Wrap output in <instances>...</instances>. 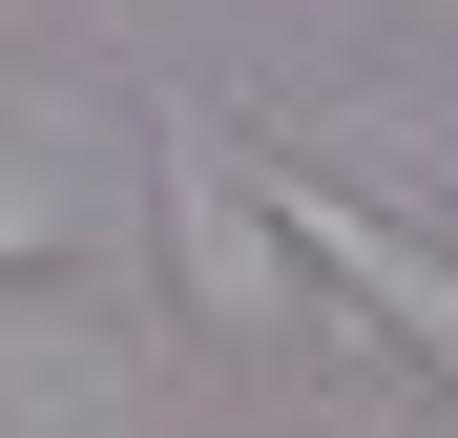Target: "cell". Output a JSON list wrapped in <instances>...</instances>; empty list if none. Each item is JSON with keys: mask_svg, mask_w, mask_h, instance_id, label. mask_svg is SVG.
I'll use <instances>...</instances> for the list:
<instances>
[{"mask_svg": "<svg viewBox=\"0 0 458 438\" xmlns=\"http://www.w3.org/2000/svg\"><path fill=\"white\" fill-rule=\"evenodd\" d=\"M146 230H167L188 334H334V313H313V271H292V251H271V209H250V146H229L208 105H146Z\"/></svg>", "mask_w": 458, "mask_h": 438, "instance_id": "obj_1", "label": "cell"}, {"mask_svg": "<svg viewBox=\"0 0 458 438\" xmlns=\"http://www.w3.org/2000/svg\"><path fill=\"white\" fill-rule=\"evenodd\" d=\"M125 209H146V167H105L63 125H0V271H84V251H125Z\"/></svg>", "mask_w": 458, "mask_h": 438, "instance_id": "obj_2", "label": "cell"}, {"mask_svg": "<svg viewBox=\"0 0 458 438\" xmlns=\"http://www.w3.org/2000/svg\"><path fill=\"white\" fill-rule=\"evenodd\" d=\"M334 438H458V397H437V376H396V397H334Z\"/></svg>", "mask_w": 458, "mask_h": 438, "instance_id": "obj_3", "label": "cell"}, {"mask_svg": "<svg viewBox=\"0 0 458 438\" xmlns=\"http://www.w3.org/2000/svg\"><path fill=\"white\" fill-rule=\"evenodd\" d=\"M0 21H21V0H0Z\"/></svg>", "mask_w": 458, "mask_h": 438, "instance_id": "obj_4", "label": "cell"}]
</instances>
